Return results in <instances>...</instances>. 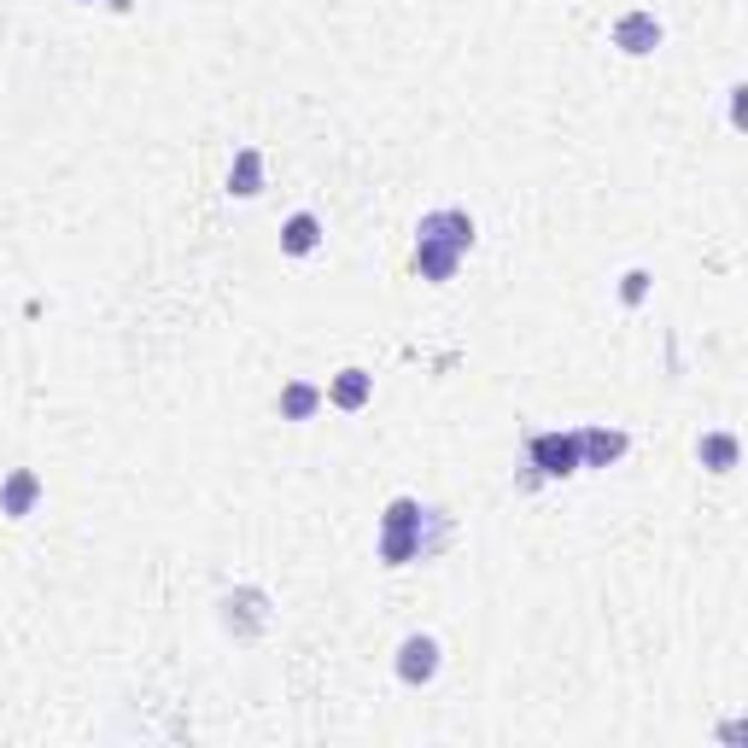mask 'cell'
Wrapping results in <instances>:
<instances>
[{
  "instance_id": "cell-1",
  "label": "cell",
  "mask_w": 748,
  "mask_h": 748,
  "mask_svg": "<svg viewBox=\"0 0 748 748\" xmlns=\"http://www.w3.org/2000/svg\"><path fill=\"white\" fill-rule=\"evenodd\" d=\"M474 246V217L468 211H427L415 228V269L422 281H450L456 263L468 258Z\"/></svg>"
},
{
  "instance_id": "cell-2",
  "label": "cell",
  "mask_w": 748,
  "mask_h": 748,
  "mask_svg": "<svg viewBox=\"0 0 748 748\" xmlns=\"http://www.w3.org/2000/svg\"><path fill=\"white\" fill-rule=\"evenodd\" d=\"M422 515H427V509L415 503V497H398V503L386 509V521H381V561H386V568H404V561H427V555L445 550L450 527L422 532Z\"/></svg>"
},
{
  "instance_id": "cell-3",
  "label": "cell",
  "mask_w": 748,
  "mask_h": 748,
  "mask_svg": "<svg viewBox=\"0 0 748 748\" xmlns=\"http://www.w3.org/2000/svg\"><path fill=\"white\" fill-rule=\"evenodd\" d=\"M527 456L544 480H568V474H579V433H538Z\"/></svg>"
},
{
  "instance_id": "cell-4",
  "label": "cell",
  "mask_w": 748,
  "mask_h": 748,
  "mask_svg": "<svg viewBox=\"0 0 748 748\" xmlns=\"http://www.w3.org/2000/svg\"><path fill=\"white\" fill-rule=\"evenodd\" d=\"M433 673H439V643H433L427 632H415L398 643V678L404 684H427Z\"/></svg>"
},
{
  "instance_id": "cell-5",
  "label": "cell",
  "mask_w": 748,
  "mask_h": 748,
  "mask_svg": "<svg viewBox=\"0 0 748 748\" xmlns=\"http://www.w3.org/2000/svg\"><path fill=\"white\" fill-rule=\"evenodd\" d=\"M626 456V433L620 427H585L579 433V468H609Z\"/></svg>"
},
{
  "instance_id": "cell-6",
  "label": "cell",
  "mask_w": 748,
  "mask_h": 748,
  "mask_svg": "<svg viewBox=\"0 0 748 748\" xmlns=\"http://www.w3.org/2000/svg\"><path fill=\"white\" fill-rule=\"evenodd\" d=\"M614 48L620 53H655L661 48V24H655V18L650 12H626V18H620V24H614Z\"/></svg>"
},
{
  "instance_id": "cell-7",
  "label": "cell",
  "mask_w": 748,
  "mask_h": 748,
  "mask_svg": "<svg viewBox=\"0 0 748 748\" xmlns=\"http://www.w3.org/2000/svg\"><path fill=\"white\" fill-rule=\"evenodd\" d=\"M322 392H328V404H340V409H363L374 398V374L368 368H340Z\"/></svg>"
},
{
  "instance_id": "cell-8",
  "label": "cell",
  "mask_w": 748,
  "mask_h": 748,
  "mask_svg": "<svg viewBox=\"0 0 748 748\" xmlns=\"http://www.w3.org/2000/svg\"><path fill=\"white\" fill-rule=\"evenodd\" d=\"M35 497H41V480H35L30 468H12V474H7V486H0V515L24 521V515L35 509Z\"/></svg>"
},
{
  "instance_id": "cell-9",
  "label": "cell",
  "mask_w": 748,
  "mask_h": 748,
  "mask_svg": "<svg viewBox=\"0 0 748 748\" xmlns=\"http://www.w3.org/2000/svg\"><path fill=\"white\" fill-rule=\"evenodd\" d=\"M228 194H235V199H258V194H263V153H258V147H240V153H235Z\"/></svg>"
},
{
  "instance_id": "cell-10",
  "label": "cell",
  "mask_w": 748,
  "mask_h": 748,
  "mask_svg": "<svg viewBox=\"0 0 748 748\" xmlns=\"http://www.w3.org/2000/svg\"><path fill=\"white\" fill-rule=\"evenodd\" d=\"M316 246H322V222H316V211L287 217V228H281V252H287V258H310Z\"/></svg>"
},
{
  "instance_id": "cell-11",
  "label": "cell",
  "mask_w": 748,
  "mask_h": 748,
  "mask_svg": "<svg viewBox=\"0 0 748 748\" xmlns=\"http://www.w3.org/2000/svg\"><path fill=\"white\" fill-rule=\"evenodd\" d=\"M328 404V392L322 386H310V381H293V386H281V415L287 422H310Z\"/></svg>"
},
{
  "instance_id": "cell-12",
  "label": "cell",
  "mask_w": 748,
  "mask_h": 748,
  "mask_svg": "<svg viewBox=\"0 0 748 748\" xmlns=\"http://www.w3.org/2000/svg\"><path fill=\"white\" fill-rule=\"evenodd\" d=\"M696 456H702L714 474H731V468H737V439H731V433H708V439L696 445Z\"/></svg>"
},
{
  "instance_id": "cell-13",
  "label": "cell",
  "mask_w": 748,
  "mask_h": 748,
  "mask_svg": "<svg viewBox=\"0 0 748 748\" xmlns=\"http://www.w3.org/2000/svg\"><path fill=\"white\" fill-rule=\"evenodd\" d=\"M643 293H650V269H626V276H620V299L643 304Z\"/></svg>"
},
{
  "instance_id": "cell-14",
  "label": "cell",
  "mask_w": 748,
  "mask_h": 748,
  "mask_svg": "<svg viewBox=\"0 0 748 748\" xmlns=\"http://www.w3.org/2000/svg\"><path fill=\"white\" fill-rule=\"evenodd\" d=\"M112 7H117V12H123V7H129V0H112Z\"/></svg>"
}]
</instances>
